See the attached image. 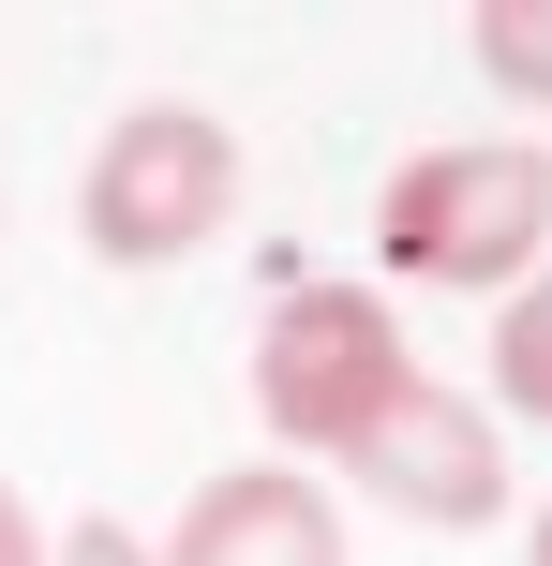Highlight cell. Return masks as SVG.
I'll return each mask as SVG.
<instances>
[{
    "instance_id": "8",
    "label": "cell",
    "mask_w": 552,
    "mask_h": 566,
    "mask_svg": "<svg viewBox=\"0 0 552 566\" xmlns=\"http://www.w3.org/2000/svg\"><path fill=\"white\" fill-rule=\"evenodd\" d=\"M60 566H165V552H149L135 522H105V507H90V522H60Z\"/></svg>"
},
{
    "instance_id": "5",
    "label": "cell",
    "mask_w": 552,
    "mask_h": 566,
    "mask_svg": "<svg viewBox=\"0 0 552 566\" xmlns=\"http://www.w3.org/2000/svg\"><path fill=\"white\" fill-rule=\"evenodd\" d=\"M165 566H344V507H329L299 462H225V478L179 507Z\"/></svg>"
},
{
    "instance_id": "10",
    "label": "cell",
    "mask_w": 552,
    "mask_h": 566,
    "mask_svg": "<svg viewBox=\"0 0 552 566\" xmlns=\"http://www.w3.org/2000/svg\"><path fill=\"white\" fill-rule=\"evenodd\" d=\"M523 566H552V507H538V537H523Z\"/></svg>"
},
{
    "instance_id": "1",
    "label": "cell",
    "mask_w": 552,
    "mask_h": 566,
    "mask_svg": "<svg viewBox=\"0 0 552 566\" xmlns=\"http://www.w3.org/2000/svg\"><path fill=\"white\" fill-rule=\"evenodd\" d=\"M239 224V135L209 105H119L75 179V239L105 269H179Z\"/></svg>"
},
{
    "instance_id": "2",
    "label": "cell",
    "mask_w": 552,
    "mask_h": 566,
    "mask_svg": "<svg viewBox=\"0 0 552 566\" xmlns=\"http://www.w3.org/2000/svg\"><path fill=\"white\" fill-rule=\"evenodd\" d=\"M374 239H388L404 283H523L538 239H552V165L508 149V135L418 149V165L374 195Z\"/></svg>"
},
{
    "instance_id": "9",
    "label": "cell",
    "mask_w": 552,
    "mask_h": 566,
    "mask_svg": "<svg viewBox=\"0 0 552 566\" xmlns=\"http://www.w3.org/2000/svg\"><path fill=\"white\" fill-rule=\"evenodd\" d=\"M0 566H60V537H30V507H15V478H0Z\"/></svg>"
},
{
    "instance_id": "4",
    "label": "cell",
    "mask_w": 552,
    "mask_h": 566,
    "mask_svg": "<svg viewBox=\"0 0 552 566\" xmlns=\"http://www.w3.org/2000/svg\"><path fill=\"white\" fill-rule=\"evenodd\" d=\"M344 478L388 492L404 522H434V537H478V522H508V432L478 418L464 388H434V373H418V388L344 448Z\"/></svg>"
},
{
    "instance_id": "7",
    "label": "cell",
    "mask_w": 552,
    "mask_h": 566,
    "mask_svg": "<svg viewBox=\"0 0 552 566\" xmlns=\"http://www.w3.org/2000/svg\"><path fill=\"white\" fill-rule=\"evenodd\" d=\"M493 388H508V418H552V283H523L493 313Z\"/></svg>"
},
{
    "instance_id": "6",
    "label": "cell",
    "mask_w": 552,
    "mask_h": 566,
    "mask_svg": "<svg viewBox=\"0 0 552 566\" xmlns=\"http://www.w3.org/2000/svg\"><path fill=\"white\" fill-rule=\"evenodd\" d=\"M464 45H478V75H493V90L552 105V0H478V15H464Z\"/></svg>"
},
{
    "instance_id": "3",
    "label": "cell",
    "mask_w": 552,
    "mask_h": 566,
    "mask_svg": "<svg viewBox=\"0 0 552 566\" xmlns=\"http://www.w3.org/2000/svg\"><path fill=\"white\" fill-rule=\"evenodd\" d=\"M404 388H418V358H404V328H388V298H358V283H299L254 328V402H269V432L314 448V462H344Z\"/></svg>"
}]
</instances>
